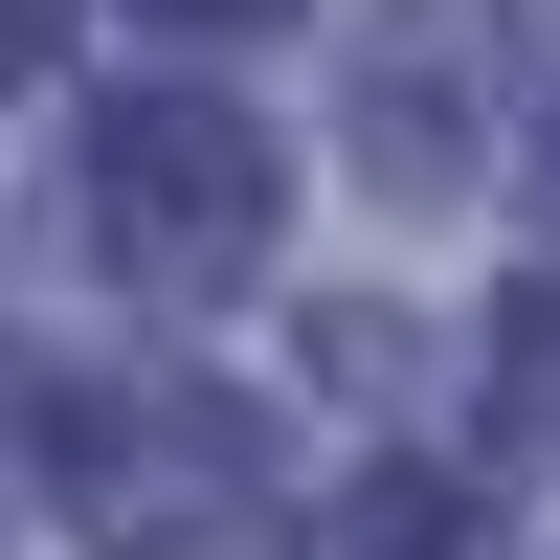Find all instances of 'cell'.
Returning <instances> with one entry per match:
<instances>
[]
</instances>
